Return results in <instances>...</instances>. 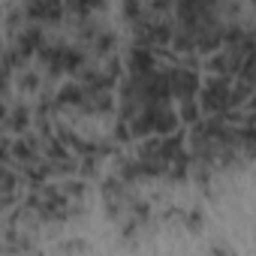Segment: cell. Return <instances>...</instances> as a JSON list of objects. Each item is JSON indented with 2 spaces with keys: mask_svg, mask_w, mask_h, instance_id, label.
Returning a JSON list of instances; mask_svg holds the SVG:
<instances>
[{
  "mask_svg": "<svg viewBox=\"0 0 256 256\" xmlns=\"http://www.w3.org/2000/svg\"><path fill=\"white\" fill-rule=\"evenodd\" d=\"M96 6H102V0H76V10L78 12H94Z\"/></svg>",
  "mask_w": 256,
  "mask_h": 256,
  "instance_id": "6da1fadb",
  "label": "cell"
}]
</instances>
